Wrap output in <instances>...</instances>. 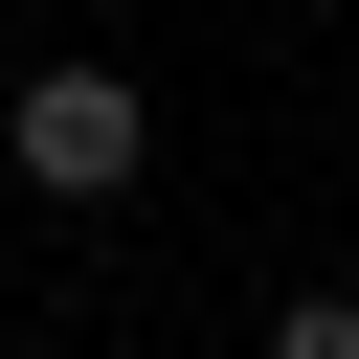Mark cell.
Wrapping results in <instances>:
<instances>
[{"label":"cell","mask_w":359,"mask_h":359,"mask_svg":"<svg viewBox=\"0 0 359 359\" xmlns=\"http://www.w3.org/2000/svg\"><path fill=\"white\" fill-rule=\"evenodd\" d=\"M0 157H22V202H135V180H157V90H135V67H22Z\"/></svg>","instance_id":"cell-1"},{"label":"cell","mask_w":359,"mask_h":359,"mask_svg":"<svg viewBox=\"0 0 359 359\" xmlns=\"http://www.w3.org/2000/svg\"><path fill=\"white\" fill-rule=\"evenodd\" d=\"M269 359H359V292H292V314H269Z\"/></svg>","instance_id":"cell-2"}]
</instances>
